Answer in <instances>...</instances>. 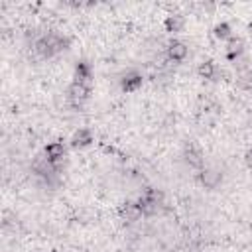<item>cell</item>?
Instances as JSON below:
<instances>
[{
    "label": "cell",
    "instance_id": "5",
    "mask_svg": "<svg viewBox=\"0 0 252 252\" xmlns=\"http://www.w3.org/2000/svg\"><path fill=\"white\" fill-rule=\"evenodd\" d=\"M197 181L205 187V189H217L220 183H222V173L219 169H213V167H203L199 169L197 173Z\"/></svg>",
    "mask_w": 252,
    "mask_h": 252
},
{
    "label": "cell",
    "instance_id": "15",
    "mask_svg": "<svg viewBox=\"0 0 252 252\" xmlns=\"http://www.w3.org/2000/svg\"><path fill=\"white\" fill-rule=\"evenodd\" d=\"M213 35L217 39H230L232 37V28L228 22H219L215 28H213Z\"/></svg>",
    "mask_w": 252,
    "mask_h": 252
},
{
    "label": "cell",
    "instance_id": "11",
    "mask_svg": "<svg viewBox=\"0 0 252 252\" xmlns=\"http://www.w3.org/2000/svg\"><path fill=\"white\" fill-rule=\"evenodd\" d=\"M73 81L91 87V83H93V67H91V63H87V61H79V63L75 65Z\"/></svg>",
    "mask_w": 252,
    "mask_h": 252
},
{
    "label": "cell",
    "instance_id": "12",
    "mask_svg": "<svg viewBox=\"0 0 252 252\" xmlns=\"http://www.w3.org/2000/svg\"><path fill=\"white\" fill-rule=\"evenodd\" d=\"M118 215H120L124 220H128V222H136V220H140V219L144 217L142 211L138 209L136 201H126V203H122L120 209H118Z\"/></svg>",
    "mask_w": 252,
    "mask_h": 252
},
{
    "label": "cell",
    "instance_id": "2",
    "mask_svg": "<svg viewBox=\"0 0 252 252\" xmlns=\"http://www.w3.org/2000/svg\"><path fill=\"white\" fill-rule=\"evenodd\" d=\"M89 98H91V87L89 85H83V83H75L73 81L67 87V102L73 108H81Z\"/></svg>",
    "mask_w": 252,
    "mask_h": 252
},
{
    "label": "cell",
    "instance_id": "10",
    "mask_svg": "<svg viewBox=\"0 0 252 252\" xmlns=\"http://www.w3.org/2000/svg\"><path fill=\"white\" fill-rule=\"evenodd\" d=\"M242 55H244V41H242L240 37H230L228 43H226V47H224V57H226V61L236 63Z\"/></svg>",
    "mask_w": 252,
    "mask_h": 252
},
{
    "label": "cell",
    "instance_id": "7",
    "mask_svg": "<svg viewBox=\"0 0 252 252\" xmlns=\"http://www.w3.org/2000/svg\"><path fill=\"white\" fill-rule=\"evenodd\" d=\"M187 53H189L187 45H185L183 41H177V39L169 41L167 47H165V59H167V61H173V63H181V61H185Z\"/></svg>",
    "mask_w": 252,
    "mask_h": 252
},
{
    "label": "cell",
    "instance_id": "13",
    "mask_svg": "<svg viewBox=\"0 0 252 252\" xmlns=\"http://www.w3.org/2000/svg\"><path fill=\"white\" fill-rule=\"evenodd\" d=\"M183 26H185V18H183L181 14H167L165 20H163V28H165V32H169V33L181 32Z\"/></svg>",
    "mask_w": 252,
    "mask_h": 252
},
{
    "label": "cell",
    "instance_id": "16",
    "mask_svg": "<svg viewBox=\"0 0 252 252\" xmlns=\"http://www.w3.org/2000/svg\"><path fill=\"white\" fill-rule=\"evenodd\" d=\"M236 85H238L242 91H252V71H248V67L242 69V71H238V75H236Z\"/></svg>",
    "mask_w": 252,
    "mask_h": 252
},
{
    "label": "cell",
    "instance_id": "4",
    "mask_svg": "<svg viewBox=\"0 0 252 252\" xmlns=\"http://www.w3.org/2000/svg\"><path fill=\"white\" fill-rule=\"evenodd\" d=\"M33 51H35V55L39 57V59H51V57H55L57 55V49H55V45H53V41H51V35L49 33H45V35H39L35 41H33Z\"/></svg>",
    "mask_w": 252,
    "mask_h": 252
},
{
    "label": "cell",
    "instance_id": "8",
    "mask_svg": "<svg viewBox=\"0 0 252 252\" xmlns=\"http://www.w3.org/2000/svg\"><path fill=\"white\" fill-rule=\"evenodd\" d=\"M93 142H94V136H93V132H91L89 128H79V130H75L73 136H71V140H69L71 148H75V150L89 148Z\"/></svg>",
    "mask_w": 252,
    "mask_h": 252
},
{
    "label": "cell",
    "instance_id": "1",
    "mask_svg": "<svg viewBox=\"0 0 252 252\" xmlns=\"http://www.w3.org/2000/svg\"><path fill=\"white\" fill-rule=\"evenodd\" d=\"M136 205L138 209L142 211L144 217H156L158 213L163 211L165 207V197L159 189H154V187H148L144 189V193L136 199Z\"/></svg>",
    "mask_w": 252,
    "mask_h": 252
},
{
    "label": "cell",
    "instance_id": "3",
    "mask_svg": "<svg viewBox=\"0 0 252 252\" xmlns=\"http://www.w3.org/2000/svg\"><path fill=\"white\" fill-rule=\"evenodd\" d=\"M181 158H183V161H185L189 167H195V169H203V167H205V158H203L201 148L195 146V144H191V142L185 144Z\"/></svg>",
    "mask_w": 252,
    "mask_h": 252
},
{
    "label": "cell",
    "instance_id": "9",
    "mask_svg": "<svg viewBox=\"0 0 252 252\" xmlns=\"http://www.w3.org/2000/svg\"><path fill=\"white\" fill-rule=\"evenodd\" d=\"M65 154H67V148L63 142L55 140V142H49L45 148H43V156L51 161V163H57V161H65Z\"/></svg>",
    "mask_w": 252,
    "mask_h": 252
},
{
    "label": "cell",
    "instance_id": "17",
    "mask_svg": "<svg viewBox=\"0 0 252 252\" xmlns=\"http://www.w3.org/2000/svg\"><path fill=\"white\" fill-rule=\"evenodd\" d=\"M244 163L252 169V150H246V154H244Z\"/></svg>",
    "mask_w": 252,
    "mask_h": 252
},
{
    "label": "cell",
    "instance_id": "14",
    "mask_svg": "<svg viewBox=\"0 0 252 252\" xmlns=\"http://www.w3.org/2000/svg\"><path fill=\"white\" fill-rule=\"evenodd\" d=\"M217 73H219V71H217V65H215L211 59L201 61L199 67H197V75H199L201 79H207V81H215Z\"/></svg>",
    "mask_w": 252,
    "mask_h": 252
},
{
    "label": "cell",
    "instance_id": "6",
    "mask_svg": "<svg viewBox=\"0 0 252 252\" xmlns=\"http://www.w3.org/2000/svg\"><path fill=\"white\" fill-rule=\"evenodd\" d=\"M142 83H144L142 73L136 71V69H130V71H126V73L122 75V79H120V89H122L124 93H134V91H138V89L142 87Z\"/></svg>",
    "mask_w": 252,
    "mask_h": 252
}]
</instances>
